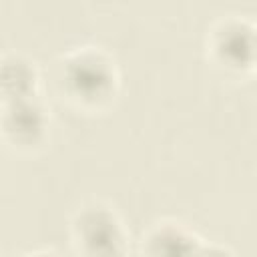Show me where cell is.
<instances>
[{
	"mask_svg": "<svg viewBox=\"0 0 257 257\" xmlns=\"http://www.w3.org/2000/svg\"><path fill=\"white\" fill-rule=\"evenodd\" d=\"M88 223L92 227L84 229V243L90 249V253L94 257H112V255H116V249L106 243V241L116 243V245L120 243V239L114 235V223L108 217H98V215H92L88 219Z\"/></svg>",
	"mask_w": 257,
	"mask_h": 257,
	"instance_id": "1",
	"label": "cell"
}]
</instances>
